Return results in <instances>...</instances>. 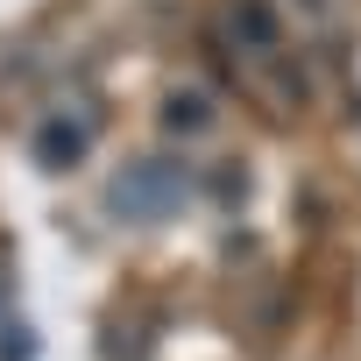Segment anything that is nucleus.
<instances>
[{"label":"nucleus","instance_id":"f03ea898","mask_svg":"<svg viewBox=\"0 0 361 361\" xmlns=\"http://www.w3.org/2000/svg\"><path fill=\"white\" fill-rule=\"evenodd\" d=\"M78 149H85V128H78V121H64V114H57V121H43V128H36V163H43V170H71V163H78Z\"/></svg>","mask_w":361,"mask_h":361},{"label":"nucleus","instance_id":"f257e3e1","mask_svg":"<svg viewBox=\"0 0 361 361\" xmlns=\"http://www.w3.org/2000/svg\"><path fill=\"white\" fill-rule=\"evenodd\" d=\"M170 199H177V170L156 156V163H128L121 177H114V213H128V220H149V213H170Z\"/></svg>","mask_w":361,"mask_h":361}]
</instances>
